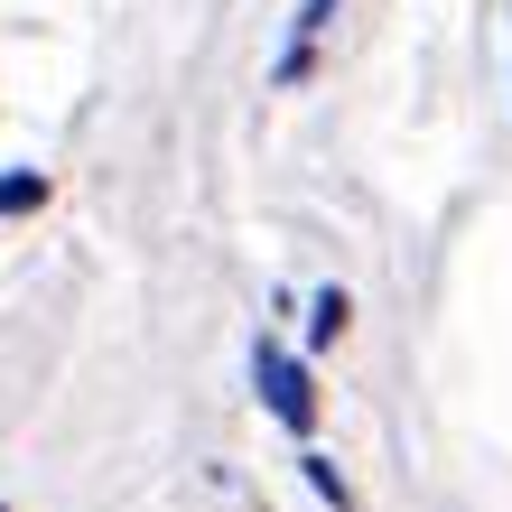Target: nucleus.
Listing matches in <instances>:
<instances>
[{"label":"nucleus","mask_w":512,"mask_h":512,"mask_svg":"<svg viewBox=\"0 0 512 512\" xmlns=\"http://www.w3.org/2000/svg\"><path fill=\"white\" fill-rule=\"evenodd\" d=\"M252 382H261V401L280 410V429H298V438L317 429V391H308V364H289L280 345H261V354H252Z\"/></svg>","instance_id":"1"},{"label":"nucleus","mask_w":512,"mask_h":512,"mask_svg":"<svg viewBox=\"0 0 512 512\" xmlns=\"http://www.w3.org/2000/svg\"><path fill=\"white\" fill-rule=\"evenodd\" d=\"M326 19H336V0H308V10H298V47L280 56V84L308 75V47H317V28H326Z\"/></svg>","instance_id":"2"},{"label":"nucleus","mask_w":512,"mask_h":512,"mask_svg":"<svg viewBox=\"0 0 512 512\" xmlns=\"http://www.w3.org/2000/svg\"><path fill=\"white\" fill-rule=\"evenodd\" d=\"M38 205H47V177H28V168L0 177V215H38Z\"/></svg>","instance_id":"3"},{"label":"nucleus","mask_w":512,"mask_h":512,"mask_svg":"<svg viewBox=\"0 0 512 512\" xmlns=\"http://www.w3.org/2000/svg\"><path fill=\"white\" fill-rule=\"evenodd\" d=\"M308 336H317V345H336V336H345V289H326L317 308H308Z\"/></svg>","instance_id":"4"}]
</instances>
